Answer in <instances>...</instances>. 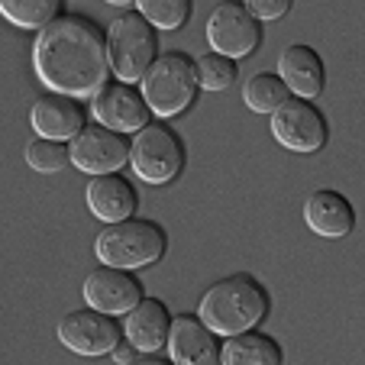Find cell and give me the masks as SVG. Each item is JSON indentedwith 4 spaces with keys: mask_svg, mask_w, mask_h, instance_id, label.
<instances>
[{
    "mask_svg": "<svg viewBox=\"0 0 365 365\" xmlns=\"http://www.w3.org/2000/svg\"><path fill=\"white\" fill-rule=\"evenodd\" d=\"M33 68L36 78L56 94L91 97L110 75L107 33L91 16L58 14L36 36Z\"/></svg>",
    "mask_w": 365,
    "mask_h": 365,
    "instance_id": "6da1fadb",
    "label": "cell"
},
{
    "mask_svg": "<svg viewBox=\"0 0 365 365\" xmlns=\"http://www.w3.org/2000/svg\"><path fill=\"white\" fill-rule=\"evenodd\" d=\"M197 317L204 320L217 336H233V333L252 330L269 317V294L252 275H227L207 288L200 297Z\"/></svg>",
    "mask_w": 365,
    "mask_h": 365,
    "instance_id": "7a4b0ae2",
    "label": "cell"
},
{
    "mask_svg": "<svg viewBox=\"0 0 365 365\" xmlns=\"http://www.w3.org/2000/svg\"><path fill=\"white\" fill-rule=\"evenodd\" d=\"M143 81V101L159 120L178 117L197 97V71H194L191 56L185 52H165L155 56V62L145 68Z\"/></svg>",
    "mask_w": 365,
    "mask_h": 365,
    "instance_id": "3957f363",
    "label": "cell"
},
{
    "mask_svg": "<svg viewBox=\"0 0 365 365\" xmlns=\"http://www.w3.org/2000/svg\"><path fill=\"white\" fill-rule=\"evenodd\" d=\"M94 252L103 265L117 269H145L159 262L165 252V230L159 223L143 220V217H126V220L107 223L103 233H97Z\"/></svg>",
    "mask_w": 365,
    "mask_h": 365,
    "instance_id": "277c9868",
    "label": "cell"
},
{
    "mask_svg": "<svg viewBox=\"0 0 365 365\" xmlns=\"http://www.w3.org/2000/svg\"><path fill=\"white\" fill-rule=\"evenodd\" d=\"M159 56V36L143 14H120L107 26V58L117 81L136 84Z\"/></svg>",
    "mask_w": 365,
    "mask_h": 365,
    "instance_id": "5b68a950",
    "label": "cell"
},
{
    "mask_svg": "<svg viewBox=\"0 0 365 365\" xmlns=\"http://www.w3.org/2000/svg\"><path fill=\"white\" fill-rule=\"evenodd\" d=\"M133 175L145 185H168L185 165V143L165 123H145L130 143Z\"/></svg>",
    "mask_w": 365,
    "mask_h": 365,
    "instance_id": "8992f818",
    "label": "cell"
},
{
    "mask_svg": "<svg viewBox=\"0 0 365 365\" xmlns=\"http://www.w3.org/2000/svg\"><path fill=\"white\" fill-rule=\"evenodd\" d=\"M207 42H210V52H220V56L240 62V58L252 56L259 48L262 26H259V20L242 4L223 0L220 7L210 14V20H207Z\"/></svg>",
    "mask_w": 365,
    "mask_h": 365,
    "instance_id": "52a82bcc",
    "label": "cell"
},
{
    "mask_svg": "<svg viewBox=\"0 0 365 365\" xmlns=\"http://www.w3.org/2000/svg\"><path fill=\"white\" fill-rule=\"evenodd\" d=\"M272 136L291 152H320L327 143V120L304 97H284L272 110Z\"/></svg>",
    "mask_w": 365,
    "mask_h": 365,
    "instance_id": "ba28073f",
    "label": "cell"
},
{
    "mask_svg": "<svg viewBox=\"0 0 365 365\" xmlns=\"http://www.w3.org/2000/svg\"><path fill=\"white\" fill-rule=\"evenodd\" d=\"M71 165L88 175L120 172L130 162V139L107 126H84L75 139H68Z\"/></svg>",
    "mask_w": 365,
    "mask_h": 365,
    "instance_id": "9c48e42d",
    "label": "cell"
},
{
    "mask_svg": "<svg viewBox=\"0 0 365 365\" xmlns=\"http://www.w3.org/2000/svg\"><path fill=\"white\" fill-rule=\"evenodd\" d=\"M123 330L110 314H101L94 307L71 310L58 320V339L78 356H107L120 343Z\"/></svg>",
    "mask_w": 365,
    "mask_h": 365,
    "instance_id": "30bf717a",
    "label": "cell"
},
{
    "mask_svg": "<svg viewBox=\"0 0 365 365\" xmlns=\"http://www.w3.org/2000/svg\"><path fill=\"white\" fill-rule=\"evenodd\" d=\"M91 97H94V101H91V113H94V120L101 126H107V130L136 133V130H143L152 117L143 94L126 81H107Z\"/></svg>",
    "mask_w": 365,
    "mask_h": 365,
    "instance_id": "8fae6325",
    "label": "cell"
},
{
    "mask_svg": "<svg viewBox=\"0 0 365 365\" xmlns=\"http://www.w3.org/2000/svg\"><path fill=\"white\" fill-rule=\"evenodd\" d=\"M84 301L88 307L101 310V314H126L139 304L143 297V284L130 275V269H117V265H101L84 278Z\"/></svg>",
    "mask_w": 365,
    "mask_h": 365,
    "instance_id": "7c38bea8",
    "label": "cell"
},
{
    "mask_svg": "<svg viewBox=\"0 0 365 365\" xmlns=\"http://www.w3.org/2000/svg\"><path fill=\"white\" fill-rule=\"evenodd\" d=\"M214 336L217 333L197 314H181L168 327V339H165L168 356H172V362L181 365H214L220 359Z\"/></svg>",
    "mask_w": 365,
    "mask_h": 365,
    "instance_id": "4fadbf2b",
    "label": "cell"
},
{
    "mask_svg": "<svg viewBox=\"0 0 365 365\" xmlns=\"http://www.w3.org/2000/svg\"><path fill=\"white\" fill-rule=\"evenodd\" d=\"M29 123H33L36 136L46 139H75L84 130V107L78 103V97L68 94H48L36 97L33 107H29Z\"/></svg>",
    "mask_w": 365,
    "mask_h": 365,
    "instance_id": "5bb4252c",
    "label": "cell"
},
{
    "mask_svg": "<svg viewBox=\"0 0 365 365\" xmlns=\"http://www.w3.org/2000/svg\"><path fill=\"white\" fill-rule=\"evenodd\" d=\"M84 200H88V210L103 223H117L126 220V217L136 214L139 197L136 187L123 178L120 172H107V175H91L88 191H84Z\"/></svg>",
    "mask_w": 365,
    "mask_h": 365,
    "instance_id": "9a60e30c",
    "label": "cell"
},
{
    "mask_svg": "<svg viewBox=\"0 0 365 365\" xmlns=\"http://www.w3.org/2000/svg\"><path fill=\"white\" fill-rule=\"evenodd\" d=\"M304 220L324 240H343L356 227V210L339 191L320 187V191H314L304 200Z\"/></svg>",
    "mask_w": 365,
    "mask_h": 365,
    "instance_id": "2e32d148",
    "label": "cell"
},
{
    "mask_svg": "<svg viewBox=\"0 0 365 365\" xmlns=\"http://www.w3.org/2000/svg\"><path fill=\"white\" fill-rule=\"evenodd\" d=\"M278 78L284 81L288 94L314 101L324 91V62L310 46H288L278 58Z\"/></svg>",
    "mask_w": 365,
    "mask_h": 365,
    "instance_id": "e0dca14e",
    "label": "cell"
},
{
    "mask_svg": "<svg viewBox=\"0 0 365 365\" xmlns=\"http://www.w3.org/2000/svg\"><path fill=\"white\" fill-rule=\"evenodd\" d=\"M168 327H172V317H168V307L159 301V297H139V304L133 310H126V339L136 346L139 352H159L168 339Z\"/></svg>",
    "mask_w": 365,
    "mask_h": 365,
    "instance_id": "ac0fdd59",
    "label": "cell"
},
{
    "mask_svg": "<svg viewBox=\"0 0 365 365\" xmlns=\"http://www.w3.org/2000/svg\"><path fill=\"white\" fill-rule=\"evenodd\" d=\"M223 365H282V346L265 333L242 330L227 336L220 349Z\"/></svg>",
    "mask_w": 365,
    "mask_h": 365,
    "instance_id": "d6986e66",
    "label": "cell"
},
{
    "mask_svg": "<svg viewBox=\"0 0 365 365\" xmlns=\"http://www.w3.org/2000/svg\"><path fill=\"white\" fill-rule=\"evenodd\" d=\"M62 14V0H0V16L16 29H42Z\"/></svg>",
    "mask_w": 365,
    "mask_h": 365,
    "instance_id": "ffe728a7",
    "label": "cell"
},
{
    "mask_svg": "<svg viewBox=\"0 0 365 365\" xmlns=\"http://www.w3.org/2000/svg\"><path fill=\"white\" fill-rule=\"evenodd\" d=\"M284 97H288L284 81L278 75H269V71L252 75L246 81V88H242V101H246V107L252 113H272L278 103L284 101Z\"/></svg>",
    "mask_w": 365,
    "mask_h": 365,
    "instance_id": "44dd1931",
    "label": "cell"
},
{
    "mask_svg": "<svg viewBox=\"0 0 365 365\" xmlns=\"http://www.w3.org/2000/svg\"><path fill=\"white\" fill-rule=\"evenodd\" d=\"M26 162L33 172L56 175V172H62L65 165H71V155H68V145H65L62 139L36 136L33 143L26 145Z\"/></svg>",
    "mask_w": 365,
    "mask_h": 365,
    "instance_id": "7402d4cb",
    "label": "cell"
},
{
    "mask_svg": "<svg viewBox=\"0 0 365 365\" xmlns=\"http://www.w3.org/2000/svg\"><path fill=\"white\" fill-rule=\"evenodd\" d=\"M136 14L155 29H178L191 16V0H136Z\"/></svg>",
    "mask_w": 365,
    "mask_h": 365,
    "instance_id": "603a6c76",
    "label": "cell"
},
{
    "mask_svg": "<svg viewBox=\"0 0 365 365\" xmlns=\"http://www.w3.org/2000/svg\"><path fill=\"white\" fill-rule=\"evenodd\" d=\"M194 71H197V88H204V91H227L236 81V62L220 56V52L200 56L194 62Z\"/></svg>",
    "mask_w": 365,
    "mask_h": 365,
    "instance_id": "cb8c5ba5",
    "label": "cell"
},
{
    "mask_svg": "<svg viewBox=\"0 0 365 365\" xmlns=\"http://www.w3.org/2000/svg\"><path fill=\"white\" fill-rule=\"evenodd\" d=\"M242 7L259 23H269V20H282V16L288 14L291 0H242Z\"/></svg>",
    "mask_w": 365,
    "mask_h": 365,
    "instance_id": "d4e9b609",
    "label": "cell"
},
{
    "mask_svg": "<svg viewBox=\"0 0 365 365\" xmlns=\"http://www.w3.org/2000/svg\"><path fill=\"white\" fill-rule=\"evenodd\" d=\"M113 359H117V362H136V359H139V349L130 343V339H126V343H117V346H113Z\"/></svg>",
    "mask_w": 365,
    "mask_h": 365,
    "instance_id": "484cf974",
    "label": "cell"
},
{
    "mask_svg": "<svg viewBox=\"0 0 365 365\" xmlns=\"http://www.w3.org/2000/svg\"><path fill=\"white\" fill-rule=\"evenodd\" d=\"M107 4H113V7H133L136 0H107Z\"/></svg>",
    "mask_w": 365,
    "mask_h": 365,
    "instance_id": "4316f807",
    "label": "cell"
}]
</instances>
